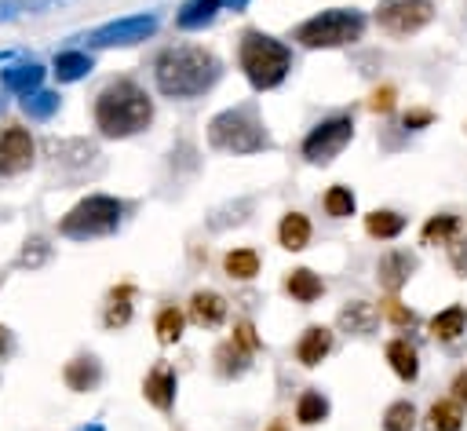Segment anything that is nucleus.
Here are the masks:
<instances>
[{"label": "nucleus", "instance_id": "f257e3e1", "mask_svg": "<svg viewBox=\"0 0 467 431\" xmlns=\"http://www.w3.org/2000/svg\"><path fill=\"white\" fill-rule=\"evenodd\" d=\"M219 73H223L219 58L208 47H197V44L164 47L153 62L157 91L168 95V99H197L219 80Z\"/></svg>", "mask_w": 467, "mask_h": 431}, {"label": "nucleus", "instance_id": "f03ea898", "mask_svg": "<svg viewBox=\"0 0 467 431\" xmlns=\"http://www.w3.org/2000/svg\"><path fill=\"white\" fill-rule=\"evenodd\" d=\"M153 121V102L150 95L128 80V77H117L109 80L99 95H95V128L106 135V139H128L142 128H150Z\"/></svg>", "mask_w": 467, "mask_h": 431}, {"label": "nucleus", "instance_id": "7ed1b4c3", "mask_svg": "<svg viewBox=\"0 0 467 431\" xmlns=\"http://www.w3.org/2000/svg\"><path fill=\"white\" fill-rule=\"evenodd\" d=\"M241 69H244V77H248V84H252L255 91H270V88H277V84L288 77V69H292V51H288L281 40L248 29V33L241 37Z\"/></svg>", "mask_w": 467, "mask_h": 431}, {"label": "nucleus", "instance_id": "20e7f679", "mask_svg": "<svg viewBox=\"0 0 467 431\" xmlns=\"http://www.w3.org/2000/svg\"><path fill=\"white\" fill-rule=\"evenodd\" d=\"M208 142L215 150H226V153H259L270 146L252 106H234V110L215 113L208 124Z\"/></svg>", "mask_w": 467, "mask_h": 431}, {"label": "nucleus", "instance_id": "39448f33", "mask_svg": "<svg viewBox=\"0 0 467 431\" xmlns=\"http://www.w3.org/2000/svg\"><path fill=\"white\" fill-rule=\"evenodd\" d=\"M124 205L109 194H91L84 201H77L62 219H58V234L73 237V241H88V237H106L120 226Z\"/></svg>", "mask_w": 467, "mask_h": 431}, {"label": "nucleus", "instance_id": "423d86ee", "mask_svg": "<svg viewBox=\"0 0 467 431\" xmlns=\"http://www.w3.org/2000/svg\"><path fill=\"white\" fill-rule=\"evenodd\" d=\"M361 33H365V15L354 7H332L296 26V40L303 47H343L361 40Z\"/></svg>", "mask_w": 467, "mask_h": 431}, {"label": "nucleus", "instance_id": "0eeeda50", "mask_svg": "<svg viewBox=\"0 0 467 431\" xmlns=\"http://www.w3.org/2000/svg\"><path fill=\"white\" fill-rule=\"evenodd\" d=\"M431 18H434V4L431 0H383L376 7V22L390 37H412Z\"/></svg>", "mask_w": 467, "mask_h": 431}, {"label": "nucleus", "instance_id": "6e6552de", "mask_svg": "<svg viewBox=\"0 0 467 431\" xmlns=\"http://www.w3.org/2000/svg\"><path fill=\"white\" fill-rule=\"evenodd\" d=\"M350 135H354V121L347 113L328 117L317 128H310V135L303 139V157L310 164H328L332 157H339V150L350 142Z\"/></svg>", "mask_w": 467, "mask_h": 431}, {"label": "nucleus", "instance_id": "1a4fd4ad", "mask_svg": "<svg viewBox=\"0 0 467 431\" xmlns=\"http://www.w3.org/2000/svg\"><path fill=\"white\" fill-rule=\"evenodd\" d=\"M153 33H157V18L153 15H128V18L99 26L88 37V44L91 47H128V44H139V40H146Z\"/></svg>", "mask_w": 467, "mask_h": 431}, {"label": "nucleus", "instance_id": "9d476101", "mask_svg": "<svg viewBox=\"0 0 467 431\" xmlns=\"http://www.w3.org/2000/svg\"><path fill=\"white\" fill-rule=\"evenodd\" d=\"M33 153H36V142L26 128L18 124H7L0 131V175H18L33 164Z\"/></svg>", "mask_w": 467, "mask_h": 431}, {"label": "nucleus", "instance_id": "9b49d317", "mask_svg": "<svg viewBox=\"0 0 467 431\" xmlns=\"http://www.w3.org/2000/svg\"><path fill=\"white\" fill-rule=\"evenodd\" d=\"M142 394H146V402H150L153 409L168 413V409L175 405V369H171L168 362H153V369H150L146 380H142Z\"/></svg>", "mask_w": 467, "mask_h": 431}, {"label": "nucleus", "instance_id": "f8f14e48", "mask_svg": "<svg viewBox=\"0 0 467 431\" xmlns=\"http://www.w3.org/2000/svg\"><path fill=\"white\" fill-rule=\"evenodd\" d=\"M336 325H339V332H347V336H368V332H376V325H379V310H376L372 303H365V300H350V303L339 307Z\"/></svg>", "mask_w": 467, "mask_h": 431}, {"label": "nucleus", "instance_id": "ddd939ff", "mask_svg": "<svg viewBox=\"0 0 467 431\" xmlns=\"http://www.w3.org/2000/svg\"><path fill=\"white\" fill-rule=\"evenodd\" d=\"M412 270H416V256H412V252L394 248V252H387V256L379 259L376 278H379V285H383L387 292H398V289H401V285L412 278Z\"/></svg>", "mask_w": 467, "mask_h": 431}, {"label": "nucleus", "instance_id": "4468645a", "mask_svg": "<svg viewBox=\"0 0 467 431\" xmlns=\"http://www.w3.org/2000/svg\"><path fill=\"white\" fill-rule=\"evenodd\" d=\"M226 318V300L212 289H197L190 296V321L201 325V329H219Z\"/></svg>", "mask_w": 467, "mask_h": 431}, {"label": "nucleus", "instance_id": "2eb2a0df", "mask_svg": "<svg viewBox=\"0 0 467 431\" xmlns=\"http://www.w3.org/2000/svg\"><path fill=\"white\" fill-rule=\"evenodd\" d=\"M328 351H332V332H328L325 325H310V329L299 336V343H296V358H299V365H306V369L321 365Z\"/></svg>", "mask_w": 467, "mask_h": 431}, {"label": "nucleus", "instance_id": "dca6fc26", "mask_svg": "<svg viewBox=\"0 0 467 431\" xmlns=\"http://www.w3.org/2000/svg\"><path fill=\"white\" fill-rule=\"evenodd\" d=\"M62 380H66V387H69V391L88 394V391H95V387H99V380H102V365H99L95 358H73V362L66 365Z\"/></svg>", "mask_w": 467, "mask_h": 431}, {"label": "nucleus", "instance_id": "f3484780", "mask_svg": "<svg viewBox=\"0 0 467 431\" xmlns=\"http://www.w3.org/2000/svg\"><path fill=\"white\" fill-rule=\"evenodd\" d=\"M460 427H463V405L456 398H438L423 416V431H460Z\"/></svg>", "mask_w": 467, "mask_h": 431}, {"label": "nucleus", "instance_id": "a211bd4d", "mask_svg": "<svg viewBox=\"0 0 467 431\" xmlns=\"http://www.w3.org/2000/svg\"><path fill=\"white\" fill-rule=\"evenodd\" d=\"M0 80H4L7 91H15V95H29V91L40 88V80H44V66H40V62H18V66H7Z\"/></svg>", "mask_w": 467, "mask_h": 431}, {"label": "nucleus", "instance_id": "6ab92c4d", "mask_svg": "<svg viewBox=\"0 0 467 431\" xmlns=\"http://www.w3.org/2000/svg\"><path fill=\"white\" fill-rule=\"evenodd\" d=\"M277 241H281V248H288V252L306 248V241H310V219H306L303 212L281 216V223H277Z\"/></svg>", "mask_w": 467, "mask_h": 431}, {"label": "nucleus", "instance_id": "aec40b11", "mask_svg": "<svg viewBox=\"0 0 467 431\" xmlns=\"http://www.w3.org/2000/svg\"><path fill=\"white\" fill-rule=\"evenodd\" d=\"M285 292H288L292 300H299V303H314V300L325 292V281H321L314 270L296 267V270H288V278H285Z\"/></svg>", "mask_w": 467, "mask_h": 431}, {"label": "nucleus", "instance_id": "412c9836", "mask_svg": "<svg viewBox=\"0 0 467 431\" xmlns=\"http://www.w3.org/2000/svg\"><path fill=\"white\" fill-rule=\"evenodd\" d=\"M131 300H135V289L131 285H117L106 300V310H102V325L106 329H124L131 321Z\"/></svg>", "mask_w": 467, "mask_h": 431}, {"label": "nucleus", "instance_id": "4be33fe9", "mask_svg": "<svg viewBox=\"0 0 467 431\" xmlns=\"http://www.w3.org/2000/svg\"><path fill=\"white\" fill-rule=\"evenodd\" d=\"M387 362H390V369H394L401 380H409V384L420 376V354H416V347H412L409 340H401V336L387 343Z\"/></svg>", "mask_w": 467, "mask_h": 431}, {"label": "nucleus", "instance_id": "5701e85b", "mask_svg": "<svg viewBox=\"0 0 467 431\" xmlns=\"http://www.w3.org/2000/svg\"><path fill=\"white\" fill-rule=\"evenodd\" d=\"M91 55L88 51H58L55 55V66H51V73L62 80V84H73V80H80V77H88L91 73Z\"/></svg>", "mask_w": 467, "mask_h": 431}, {"label": "nucleus", "instance_id": "b1692460", "mask_svg": "<svg viewBox=\"0 0 467 431\" xmlns=\"http://www.w3.org/2000/svg\"><path fill=\"white\" fill-rule=\"evenodd\" d=\"M365 230H368V237L390 241V237H398L405 230V216L394 212V208H376V212L365 216Z\"/></svg>", "mask_w": 467, "mask_h": 431}, {"label": "nucleus", "instance_id": "393cba45", "mask_svg": "<svg viewBox=\"0 0 467 431\" xmlns=\"http://www.w3.org/2000/svg\"><path fill=\"white\" fill-rule=\"evenodd\" d=\"M219 7H223V0H186L179 7V15H175V26L179 29H201V26H208L215 18Z\"/></svg>", "mask_w": 467, "mask_h": 431}, {"label": "nucleus", "instance_id": "a878e982", "mask_svg": "<svg viewBox=\"0 0 467 431\" xmlns=\"http://www.w3.org/2000/svg\"><path fill=\"white\" fill-rule=\"evenodd\" d=\"M463 329H467V310H463L460 303H452V307H445L441 314L431 318V336H434V340H445V343H449V340H456Z\"/></svg>", "mask_w": 467, "mask_h": 431}, {"label": "nucleus", "instance_id": "bb28decb", "mask_svg": "<svg viewBox=\"0 0 467 431\" xmlns=\"http://www.w3.org/2000/svg\"><path fill=\"white\" fill-rule=\"evenodd\" d=\"M456 234H460V216H452V212L431 216L423 223V245H449Z\"/></svg>", "mask_w": 467, "mask_h": 431}, {"label": "nucleus", "instance_id": "cd10ccee", "mask_svg": "<svg viewBox=\"0 0 467 431\" xmlns=\"http://www.w3.org/2000/svg\"><path fill=\"white\" fill-rule=\"evenodd\" d=\"M223 270L237 281H248L259 274V252L255 248H230L226 259H223Z\"/></svg>", "mask_w": 467, "mask_h": 431}, {"label": "nucleus", "instance_id": "c85d7f7f", "mask_svg": "<svg viewBox=\"0 0 467 431\" xmlns=\"http://www.w3.org/2000/svg\"><path fill=\"white\" fill-rule=\"evenodd\" d=\"M182 325H186V314H182L179 307H161V310H157V321H153L157 343H164V347L179 343V336H182Z\"/></svg>", "mask_w": 467, "mask_h": 431}, {"label": "nucleus", "instance_id": "c756f323", "mask_svg": "<svg viewBox=\"0 0 467 431\" xmlns=\"http://www.w3.org/2000/svg\"><path fill=\"white\" fill-rule=\"evenodd\" d=\"M248 358H252V354H244L234 340H226V343L215 347V369H219V376H226V380L241 376V373L248 369Z\"/></svg>", "mask_w": 467, "mask_h": 431}, {"label": "nucleus", "instance_id": "7c9ffc66", "mask_svg": "<svg viewBox=\"0 0 467 431\" xmlns=\"http://www.w3.org/2000/svg\"><path fill=\"white\" fill-rule=\"evenodd\" d=\"M325 416H328V398H325L321 391H303L299 402H296V420L306 424V427H314V424H321Z\"/></svg>", "mask_w": 467, "mask_h": 431}, {"label": "nucleus", "instance_id": "2f4dec72", "mask_svg": "<svg viewBox=\"0 0 467 431\" xmlns=\"http://www.w3.org/2000/svg\"><path fill=\"white\" fill-rule=\"evenodd\" d=\"M22 110H26V117H33V121H47V117L58 110V91L36 88V91L22 95Z\"/></svg>", "mask_w": 467, "mask_h": 431}, {"label": "nucleus", "instance_id": "473e14b6", "mask_svg": "<svg viewBox=\"0 0 467 431\" xmlns=\"http://www.w3.org/2000/svg\"><path fill=\"white\" fill-rule=\"evenodd\" d=\"M416 427V405L412 402H390L383 413V431H412Z\"/></svg>", "mask_w": 467, "mask_h": 431}, {"label": "nucleus", "instance_id": "72a5a7b5", "mask_svg": "<svg viewBox=\"0 0 467 431\" xmlns=\"http://www.w3.org/2000/svg\"><path fill=\"white\" fill-rule=\"evenodd\" d=\"M325 212H328L332 219L354 216V194H350V186H328V190H325Z\"/></svg>", "mask_w": 467, "mask_h": 431}, {"label": "nucleus", "instance_id": "f704fd0d", "mask_svg": "<svg viewBox=\"0 0 467 431\" xmlns=\"http://www.w3.org/2000/svg\"><path fill=\"white\" fill-rule=\"evenodd\" d=\"M230 340H234V343H237L244 354H255V351L263 347V343H259V336H255V325H252V321H237Z\"/></svg>", "mask_w": 467, "mask_h": 431}, {"label": "nucleus", "instance_id": "c9c22d12", "mask_svg": "<svg viewBox=\"0 0 467 431\" xmlns=\"http://www.w3.org/2000/svg\"><path fill=\"white\" fill-rule=\"evenodd\" d=\"M449 267L460 274V278H467V237H452L449 241Z\"/></svg>", "mask_w": 467, "mask_h": 431}, {"label": "nucleus", "instance_id": "e433bc0d", "mask_svg": "<svg viewBox=\"0 0 467 431\" xmlns=\"http://www.w3.org/2000/svg\"><path fill=\"white\" fill-rule=\"evenodd\" d=\"M47 252H51V248H47L40 237H33V241H26V248H22L18 263H22V267H40V263L47 259Z\"/></svg>", "mask_w": 467, "mask_h": 431}, {"label": "nucleus", "instance_id": "4c0bfd02", "mask_svg": "<svg viewBox=\"0 0 467 431\" xmlns=\"http://www.w3.org/2000/svg\"><path fill=\"white\" fill-rule=\"evenodd\" d=\"M394 99H398V95H394V88H390V84H383V88H376V91H372L368 110H372V113H390V110H394Z\"/></svg>", "mask_w": 467, "mask_h": 431}, {"label": "nucleus", "instance_id": "58836bf2", "mask_svg": "<svg viewBox=\"0 0 467 431\" xmlns=\"http://www.w3.org/2000/svg\"><path fill=\"white\" fill-rule=\"evenodd\" d=\"M434 121V110H427V106H412V110H405V117H401V124L409 128V131H420V128H427Z\"/></svg>", "mask_w": 467, "mask_h": 431}, {"label": "nucleus", "instance_id": "ea45409f", "mask_svg": "<svg viewBox=\"0 0 467 431\" xmlns=\"http://www.w3.org/2000/svg\"><path fill=\"white\" fill-rule=\"evenodd\" d=\"M383 310H387V318H390L394 325H401V329L416 321V314H412L409 307H401V300H394V296H390V300H383Z\"/></svg>", "mask_w": 467, "mask_h": 431}, {"label": "nucleus", "instance_id": "a19ab883", "mask_svg": "<svg viewBox=\"0 0 467 431\" xmlns=\"http://www.w3.org/2000/svg\"><path fill=\"white\" fill-rule=\"evenodd\" d=\"M452 398H456L460 405H467V369H460V373L452 376Z\"/></svg>", "mask_w": 467, "mask_h": 431}, {"label": "nucleus", "instance_id": "79ce46f5", "mask_svg": "<svg viewBox=\"0 0 467 431\" xmlns=\"http://www.w3.org/2000/svg\"><path fill=\"white\" fill-rule=\"evenodd\" d=\"M7 351H11V332H7L4 325H0V358H4Z\"/></svg>", "mask_w": 467, "mask_h": 431}, {"label": "nucleus", "instance_id": "37998d69", "mask_svg": "<svg viewBox=\"0 0 467 431\" xmlns=\"http://www.w3.org/2000/svg\"><path fill=\"white\" fill-rule=\"evenodd\" d=\"M244 4L248 0H223V7H230V11H244Z\"/></svg>", "mask_w": 467, "mask_h": 431}]
</instances>
